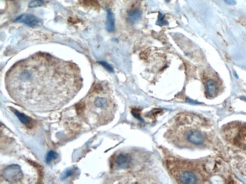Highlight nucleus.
I'll use <instances>...</instances> for the list:
<instances>
[{"mask_svg":"<svg viewBox=\"0 0 246 184\" xmlns=\"http://www.w3.org/2000/svg\"><path fill=\"white\" fill-rule=\"evenodd\" d=\"M2 176L9 182H16L20 181L23 177L21 168L17 164H11L4 170Z\"/></svg>","mask_w":246,"mask_h":184,"instance_id":"nucleus-1","label":"nucleus"},{"mask_svg":"<svg viewBox=\"0 0 246 184\" xmlns=\"http://www.w3.org/2000/svg\"><path fill=\"white\" fill-rule=\"evenodd\" d=\"M14 21L17 23H23L26 25L31 27H36V26L41 25V21L39 18L32 14H22L19 16L14 20Z\"/></svg>","mask_w":246,"mask_h":184,"instance_id":"nucleus-2","label":"nucleus"},{"mask_svg":"<svg viewBox=\"0 0 246 184\" xmlns=\"http://www.w3.org/2000/svg\"><path fill=\"white\" fill-rule=\"evenodd\" d=\"M179 181L185 184H195L198 182V176L191 171H184L179 175Z\"/></svg>","mask_w":246,"mask_h":184,"instance_id":"nucleus-3","label":"nucleus"},{"mask_svg":"<svg viewBox=\"0 0 246 184\" xmlns=\"http://www.w3.org/2000/svg\"><path fill=\"white\" fill-rule=\"evenodd\" d=\"M187 139L190 143L195 145H201L204 143V137L199 131H191L187 134Z\"/></svg>","mask_w":246,"mask_h":184,"instance_id":"nucleus-4","label":"nucleus"},{"mask_svg":"<svg viewBox=\"0 0 246 184\" xmlns=\"http://www.w3.org/2000/svg\"><path fill=\"white\" fill-rule=\"evenodd\" d=\"M131 163V158L129 155L120 154L115 158V164L119 168H127Z\"/></svg>","mask_w":246,"mask_h":184,"instance_id":"nucleus-5","label":"nucleus"},{"mask_svg":"<svg viewBox=\"0 0 246 184\" xmlns=\"http://www.w3.org/2000/svg\"><path fill=\"white\" fill-rule=\"evenodd\" d=\"M206 90H207V94L210 98H214L217 95L218 91V85L216 82L213 80H208L206 83Z\"/></svg>","mask_w":246,"mask_h":184,"instance_id":"nucleus-6","label":"nucleus"},{"mask_svg":"<svg viewBox=\"0 0 246 184\" xmlns=\"http://www.w3.org/2000/svg\"><path fill=\"white\" fill-rule=\"evenodd\" d=\"M106 29L108 32H113L114 30V14L110 10H107V20H106Z\"/></svg>","mask_w":246,"mask_h":184,"instance_id":"nucleus-7","label":"nucleus"},{"mask_svg":"<svg viewBox=\"0 0 246 184\" xmlns=\"http://www.w3.org/2000/svg\"><path fill=\"white\" fill-rule=\"evenodd\" d=\"M12 111L14 112V113L16 115V116L18 118L19 120H20L23 125H25L26 127L31 128L32 121H31V119H30V118H28L27 116H26L24 114H23V113H19L17 110H14V109H12Z\"/></svg>","mask_w":246,"mask_h":184,"instance_id":"nucleus-8","label":"nucleus"},{"mask_svg":"<svg viewBox=\"0 0 246 184\" xmlns=\"http://www.w3.org/2000/svg\"><path fill=\"white\" fill-rule=\"evenodd\" d=\"M108 104L107 99L105 98H102V97H96L94 100V105H95V108L98 109H104L106 108Z\"/></svg>","mask_w":246,"mask_h":184,"instance_id":"nucleus-9","label":"nucleus"},{"mask_svg":"<svg viewBox=\"0 0 246 184\" xmlns=\"http://www.w3.org/2000/svg\"><path fill=\"white\" fill-rule=\"evenodd\" d=\"M141 15H142V14H141L140 11L137 9L132 10L128 14V20L131 23H135V22L139 20V19L141 17Z\"/></svg>","mask_w":246,"mask_h":184,"instance_id":"nucleus-10","label":"nucleus"},{"mask_svg":"<svg viewBox=\"0 0 246 184\" xmlns=\"http://www.w3.org/2000/svg\"><path fill=\"white\" fill-rule=\"evenodd\" d=\"M58 157V154L57 152L54 151H49L48 153H47L46 157H45V161L47 163H50L51 161H52L53 160L56 159Z\"/></svg>","mask_w":246,"mask_h":184,"instance_id":"nucleus-11","label":"nucleus"},{"mask_svg":"<svg viewBox=\"0 0 246 184\" xmlns=\"http://www.w3.org/2000/svg\"><path fill=\"white\" fill-rule=\"evenodd\" d=\"M43 1L42 0H33L29 4V7L30 8H37V7H40L43 5Z\"/></svg>","mask_w":246,"mask_h":184,"instance_id":"nucleus-12","label":"nucleus"},{"mask_svg":"<svg viewBox=\"0 0 246 184\" xmlns=\"http://www.w3.org/2000/svg\"><path fill=\"white\" fill-rule=\"evenodd\" d=\"M73 169H67V170H66L65 172H64V176H61V179H65V178H67V177H68V176H71L72 174H73Z\"/></svg>","mask_w":246,"mask_h":184,"instance_id":"nucleus-13","label":"nucleus"},{"mask_svg":"<svg viewBox=\"0 0 246 184\" xmlns=\"http://www.w3.org/2000/svg\"><path fill=\"white\" fill-rule=\"evenodd\" d=\"M100 64H101V65L103 66V67H104V68L106 69L107 70H108L109 72H111V73H112L113 71H114V70H113L112 67H111V66L109 65L108 64H107L106 62H104V61H101V62H98Z\"/></svg>","mask_w":246,"mask_h":184,"instance_id":"nucleus-14","label":"nucleus"},{"mask_svg":"<svg viewBox=\"0 0 246 184\" xmlns=\"http://www.w3.org/2000/svg\"><path fill=\"white\" fill-rule=\"evenodd\" d=\"M132 115H133V116H135V118H136V119H139V120H140L141 122H142V119H141L140 115H139V110H136V109H133V110H132Z\"/></svg>","mask_w":246,"mask_h":184,"instance_id":"nucleus-15","label":"nucleus"},{"mask_svg":"<svg viewBox=\"0 0 246 184\" xmlns=\"http://www.w3.org/2000/svg\"><path fill=\"white\" fill-rule=\"evenodd\" d=\"M167 22L163 20V16L162 14H159L158 20H157V24L162 25V24H167Z\"/></svg>","mask_w":246,"mask_h":184,"instance_id":"nucleus-16","label":"nucleus"},{"mask_svg":"<svg viewBox=\"0 0 246 184\" xmlns=\"http://www.w3.org/2000/svg\"><path fill=\"white\" fill-rule=\"evenodd\" d=\"M224 2H226V4H228V5H235V3H236L235 0H224Z\"/></svg>","mask_w":246,"mask_h":184,"instance_id":"nucleus-17","label":"nucleus"},{"mask_svg":"<svg viewBox=\"0 0 246 184\" xmlns=\"http://www.w3.org/2000/svg\"><path fill=\"white\" fill-rule=\"evenodd\" d=\"M167 1H170V0H167Z\"/></svg>","mask_w":246,"mask_h":184,"instance_id":"nucleus-18","label":"nucleus"}]
</instances>
